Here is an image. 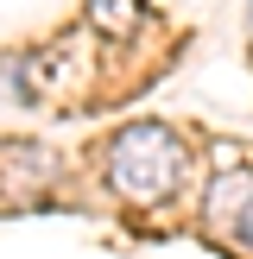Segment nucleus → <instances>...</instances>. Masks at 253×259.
Wrapping results in <instances>:
<instances>
[{
  "label": "nucleus",
  "instance_id": "f257e3e1",
  "mask_svg": "<svg viewBox=\"0 0 253 259\" xmlns=\"http://www.w3.org/2000/svg\"><path fill=\"white\" fill-rule=\"evenodd\" d=\"M184 171H190L184 139H177L171 126H158V120H133L126 133H114V146H108V184L120 190L126 202L177 196Z\"/></svg>",
  "mask_w": 253,
  "mask_h": 259
},
{
  "label": "nucleus",
  "instance_id": "20e7f679",
  "mask_svg": "<svg viewBox=\"0 0 253 259\" xmlns=\"http://www.w3.org/2000/svg\"><path fill=\"white\" fill-rule=\"evenodd\" d=\"M247 25H253V0H247Z\"/></svg>",
  "mask_w": 253,
  "mask_h": 259
},
{
  "label": "nucleus",
  "instance_id": "f03ea898",
  "mask_svg": "<svg viewBox=\"0 0 253 259\" xmlns=\"http://www.w3.org/2000/svg\"><path fill=\"white\" fill-rule=\"evenodd\" d=\"M247 209H253V164L228 152V158H222V177H215V190H209V222L234 234V228L247 222Z\"/></svg>",
  "mask_w": 253,
  "mask_h": 259
},
{
  "label": "nucleus",
  "instance_id": "7ed1b4c3",
  "mask_svg": "<svg viewBox=\"0 0 253 259\" xmlns=\"http://www.w3.org/2000/svg\"><path fill=\"white\" fill-rule=\"evenodd\" d=\"M234 240H240V247H253V209H247V222L234 228Z\"/></svg>",
  "mask_w": 253,
  "mask_h": 259
}]
</instances>
